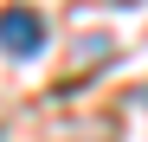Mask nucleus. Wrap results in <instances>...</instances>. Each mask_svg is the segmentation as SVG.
<instances>
[{"instance_id":"nucleus-1","label":"nucleus","mask_w":148,"mask_h":142,"mask_svg":"<svg viewBox=\"0 0 148 142\" xmlns=\"http://www.w3.org/2000/svg\"><path fill=\"white\" fill-rule=\"evenodd\" d=\"M0 52L39 58V52H45V19H39L32 7H0Z\"/></svg>"},{"instance_id":"nucleus-2","label":"nucleus","mask_w":148,"mask_h":142,"mask_svg":"<svg viewBox=\"0 0 148 142\" xmlns=\"http://www.w3.org/2000/svg\"><path fill=\"white\" fill-rule=\"evenodd\" d=\"M142 103H148V90H142Z\"/></svg>"}]
</instances>
